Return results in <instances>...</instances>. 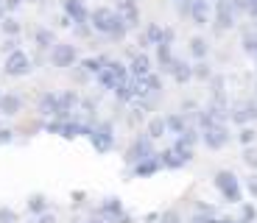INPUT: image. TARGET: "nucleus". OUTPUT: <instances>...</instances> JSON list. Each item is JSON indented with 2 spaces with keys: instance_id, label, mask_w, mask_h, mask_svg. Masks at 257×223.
<instances>
[{
  "instance_id": "nucleus-22",
  "label": "nucleus",
  "mask_w": 257,
  "mask_h": 223,
  "mask_svg": "<svg viewBox=\"0 0 257 223\" xmlns=\"http://www.w3.org/2000/svg\"><path fill=\"white\" fill-rule=\"evenodd\" d=\"M160 159H162V167H165V170H182V167L187 165V159L182 156L179 151H176L174 145H171V148H162V151H160Z\"/></svg>"
},
{
  "instance_id": "nucleus-44",
  "label": "nucleus",
  "mask_w": 257,
  "mask_h": 223,
  "mask_svg": "<svg viewBox=\"0 0 257 223\" xmlns=\"http://www.w3.org/2000/svg\"><path fill=\"white\" fill-rule=\"evenodd\" d=\"M243 187H246V192H249L251 198H257V170L251 173L249 178H246V184H243Z\"/></svg>"
},
{
  "instance_id": "nucleus-23",
  "label": "nucleus",
  "mask_w": 257,
  "mask_h": 223,
  "mask_svg": "<svg viewBox=\"0 0 257 223\" xmlns=\"http://www.w3.org/2000/svg\"><path fill=\"white\" fill-rule=\"evenodd\" d=\"M23 112V98L14 95V92H3V98H0V115L3 117H14Z\"/></svg>"
},
{
  "instance_id": "nucleus-8",
  "label": "nucleus",
  "mask_w": 257,
  "mask_h": 223,
  "mask_svg": "<svg viewBox=\"0 0 257 223\" xmlns=\"http://www.w3.org/2000/svg\"><path fill=\"white\" fill-rule=\"evenodd\" d=\"M31 70H34V64H31V59H28V53L23 51V48L6 56V64H3V73H6V76L23 78V76H28Z\"/></svg>"
},
{
  "instance_id": "nucleus-9",
  "label": "nucleus",
  "mask_w": 257,
  "mask_h": 223,
  "mask_svg": "<svg viewBox=\"0 0 257 223\" xmlns=\"http://www.w3.org/2000/svg\"><path fill=\"white\" fill-rule=\"evenodd\" d=\"M98 215L106 217L109 223H132V215H126V209H123V201H120L117 195L103 198L101 204H98Z\"/></svg>"
},
{
  "instance_id": "nucleus-26",
  "label": "nucleus",
  "mask_w": 257,
  "mask_h": 223,
  "mask_svg": "<svg viewBox=\"0 0 257 223\" xmlns=\"http://www.w3.org/2000/svg\"><path fill=\"white\" fill-rule=\"evenodd\" d=\"M140 84H143V98H160L162 95V76L157 70L151 76H146Z\"/></svg>"
},
{
  "instance_id": "nucleus-36",
  "label": "nucleus",
  "mask_w": 257,
  "mask_h": 223,
  "mask_svg": "<svg viewBox=\"0 0 257 223\" xmlns=\"http://www.w3.org/2000/svg\"><path fill=\"white\" fill-rule=\"evenodd\" d=\"M212 76H215V73H212V67L207 64V59L193 64V78H196V81H210Z\"/></svg>"
},
{
  "instance_id": "nucleus-39",
  "label": "nucleus",
  "mask_w": 257,
  "mask_h": 223,
  "mask_svg": "<svg viewBox=\"0 0 257 223\" xmlns=\"http://www.w3.org/2000/svg\"><path fill=\"white\" fill-rule=\"evenodd\" d=\"M190 223H221V215H204V212H193Z\"/></svg>"
},
{
  "instance_id": "nucleus-17",
  "label": "nucleus",
  "mask_w": 257,
  "mask_h": 223,
  "mask_svg": "<svg viewBox=\"0 0 257 223\" xmlns=\"http://www.w3.org/2000/svg\"><path fill=\"white\" fill-rule=\"evenodd\" d=\"M160 170H165V167H162V159H160V151L154 153V156H148V159H143L140 165H135L132 167V176L135 178H151V176H157V173Z\"/></svg>"
},
{
  "instance_id": "nucleus-3",
  "label": "nucleus",
  "mask_w": 257,
  "mask_h": 223,
  "mask_svg": "<svg viewBox=\"0 0 257 223\" xmlns=\"http://www.w3.org/2000/svg\"><path fill=\"white\" fill-rule=\"evenodd\" d=\"M212 184L215 190L221 192L226 204H240V198H243V184H240V178L235 176L232 170H218L212 176Z\"/></svg>"
},
{
  "instance_id": "nucleus-35",
  "label": "nucleus",
  "mask_w": 257,
  "mask_h": 223,
  "mask_svg": "<svg viewBox=\"0 0 257 223\" xmlns=\"http://www.w3.org/2000/svg\"><path fill=\"white\" fill-rule=\"evenodd\" d=\"M240 45H243V53H249L251 59H257V28L254 31H243Z\"/></svg>"
},
{
  "instance_id": "nucleus-18",
  "label": "nucleus",
  "mask_w": 257,
  "mask_h": 223,
  "mask_svg": "<svg viewBox=\"0 0 257 223\" xmlns=\"http://www.w3.org/2000/svg\"><path fill=\"white\" fill-rule=\"evenodd\" d=\"M115 9H117V14L126 20L128 28L140 26V6H137V0H115Z\"/></svg>"
},
{
  "instance_id": "nucleus-10",
  "label": "nucleus",
  "mask_w": 257,
  "mask_h": 223,
  "mask_svg": "<svg viewBox=\"0 0 257 223\" xmlns=\"http://www.w3.org/2000/svg\"><path fill=\"white\" fill-rule=\"evenodd\" d=\"M51 64L56 67V70H67V67H73V64H78V51L76 45L70 42H62V45H53L51 51Z\"/></svg>"
},
{
  "instance_id": "nucleus-31",
  "label": "nucleus",
  "mask_w": 257,
  "mask_h": 223,
  "mask_svg": "<svg viewBox=\"0 0 257 223\" xmlns=\"http://www.w3.org/2000/svg\"><path fill=\"white\" fill-rule=\"evenodd\" d=\"M0 31L6 34V37H20V34H23V23H20L14 14H3V20H0Z\"/></svg>"
},
{
  "instance_id": "nucleus-6",
  "label": "nucleus",
  "mask_w": 257,
  "mask_h": 223,
  "mask_svg": "<svg viewBox=\"0 0 257 223\" xmlns=\"http://www.w3.org/2000/svg\"><path fill=\"white\" fill-rule=\"evenodd\" d=\"M235 20H238V14H235L229 0H218L215 9H212V28H215V34L232 31L235 28Z\"/></svg>"
},
{
  "instance_id": "nucleus-15",
  "label": "nucleus",
  "mask_w": 257,
  "mask_h": 223,
  "mask_svg": "<svg viewBox=\"0 0 257 223\" xmlns=\"http://www.w3.org/2000/svg\"><path fill=\"white\" fill-rule=\"evenodd\" d=\"M117 103H135L137 98H143V84L137 78H128V81H120L115 89Z\"/></svg>"
},
{
  "instance_id": "nucleus-56",
  "label": "nucleus",
  "mask_w": 257,
  "mask_h": 223,
  "mask_svg": "<svg viewBox=\"0 0 257 223\" xmlns=\"http://www.w3.org/2000/svg\"><path fill=\"white\" fill-rule=\"evenodd\" d=\"M28 223H37V220H28Z\"/></svg>"
},
{
  "instance_id": "nucleus-20",
  "label": "nucleus",
  "mask_w": 257,
  "mask_h": 223,
  "mask_svg": "<svg viewBox=\"0 0 257 223\" xmlns=\"http://www.w3.org/2000/svg\"><path fill=\"white\" fill-rule=\"evenodd\" d=\"M168 76L174 78L176 84H190L193 81V64L185 59H174L171 67H168Z\"/></svg>"
},
{
  "instance_id": "nucleus-53",
  "label": "nucleus",
  "mask_w": 257,
  "mask_h": 223,
  "mask_svg": "<svg viewBox=\"0 0 257 223\" xmlns=\"http://www.w3.org/2000/svg\"><path fill=\"white\" fill-rule=\"evenodd\" d=\"M84 223H109L106 217H101V215H95V217H90V220H84Z\"/></svg>"
},
{
  "instance_id": "nucleus-32",
  "label": "nucleus",
  "mask_w": 257,
  "mask_h": 223,
  "mask_svg": "<svg viewBox=\"0 0 257 223\" xmlns=\"http://www.w3.org/2000/svg\"><path fill=\"white\" fill-rule=\"evenodd\" d=\"M28 212H31L34 217H39V215H45L48 212V198L42 195V192H34V195H28Z\"/></svg>"
},
{
  "instance_id": "nucleus-52",
  "label": "nucleus",
  "mask_w": 257,
  "mask_h": 223,
  "mask_svg": "<svg viewBox=\"0 0 257 223\" xmlns=\"http://www.w3.org/2000/svg\"><path fill=\"white\" fill-rule=\"evenodd\" d=\"M193 109H199V106H196V101H185V103H182V112H185V115H187V112H193Z\"/></svg>"
},
{
  "instance_id": "nucleus-14",
  "label": "nucleus",
  "mask_w": 257,
  "mask_h": 223,
  "mask_svg": "<svg viewBox=\"0 0 257 223\" xmlns=\"http://www.w3.org/2000/svg\"><path fill=\"white\" fill-rule=\"evenodd\" d=\"M106 59L109 56H87L78 62V81H90V78H95L98 73L106 67Z\"/></svg>"
},
{
  "instance_id": "nucleus-49",
  "label": "nucleus",
  "mask_w": 257,
  "mask_h": 223,
  "mask_svg": "<svg viewBox=\"0 0 257 223\" xmlns=\"http://www.w3.org/2000/svg\"><path fill=\"white\" fill-rule=\"evenodd\" d=\"M37 223H59V217L53 215V212H45V215H39V217H34Z\"/></svg>"
},
{
  "instance_id": "nucleus-34",
  "label": "nucleus",
  "mask_w": 257,
  "mask_h": 223,
  "mask_svg": "<svg viewBox=\"0 0 257 223\" xmlns=\"http://www.w3.org/2000/svg\"><path fill=\"white\" fill-rule=\"evenodd\" d=\"M235 140H238L243 148L254 145V142H257V128L251 126V123H249V126H238V134H235Z\"/></svg>"
},
{
  "instance_id": "nucleus-25",
  "label": "nucleus",
  "mask_w": 257,
  "mask_h": 223,
  "mask_svg": "<svg viewBox=\"0 0 257 223\" xmlns=\"http://www.w3.org/2000/svg\"><path fill=\"white\" fill-rule=\"evenodd\" d=\"M174 45H168V42H160L154 48V62H157V67L160 70H165L168 73V67H171V62H174Z\"/></svg>"
},
{
  "instance_id": "nucleus-40",
  "label": "nucleus",
  "mask_w": 257,
  "mask_h": 223,
  "mask_svg": "<svg viewBox=\"0 0 257 223\" xmlns=\"http://www.w3.org/2000/svg\"><path fill=\"white\" fill-rule=\"evenodd\" d=\"M78 109H84V115L92 117L98 112V101H95V98H81V106H78Z\"/></svg>"
},
{
  "instance_id": "nucleus-43",
  "label": "nucleus",
  "mask_w": 257,
  "mask_h": 223,
  "mask_svg": "<svg viewBox=\"0 0 257 223\" xmlns=\"http://www.w3.org/2000/svg\"><path fill=\"white\" fill-rule=\"evenodd\" d=\"M193 212H204V215H218V209L212 204H204V201H196L193 204Z\"/></svg>"
},
{
  "instance_id": "nucleus-50",
  "label": "nucleus",
  "mask_w": 257,
  "mask_h": 223,
  "mask_svg": "<svg viewBox=\"0 0 257 223\" xmlns=\"http://www.w3.org/2000/svg\"><path fill=\"white\" fill-rule=\"evenodd\" d=\"M162 42H168V45L176 42V31H174V28H165V34H162Z\"/></svg>"
},
{
  "instance_id": "nucleus-16",
  "label": "nucleus",
  "mask_w": 257,
  "mask_h": 223,
  "mask_svg": "<svg viewBox=\"0 0 257 223\" xmlns=\"http://www.w3.org/2000/svg\"><path fill=\"white\" fill-rule=\"evenodd\" d=\"M128 70H132V78L143 81L146 76L154 73V67H151V56H148V53H132V56H128Z\"/></svg>"
},
{
  "instance_id": "nucleus-47",
  "label": "nucleus",
  "mask_w": 257,
  "mask_h": 223,
  "mask_svg": "<svg viewBox=\"0 0 257 223\" xmlns=\"http://www.w3.org/2000/svg\"><path fill=\"white\" fill-rule=\"evenodd\" d=\"M235 14H249V0H229Z\"/></svg>"
},
{
  "instance_id": "nucleus-38",
  "label": "nucleus",
  "mask_w": 257,
  "mask_h": 223,
  "mask_svg": "<svg viewBox=\"0 0 257 223\" xmlns=\"http://www.w3.org/2000/svg\"><path fill=\"white\" fill-rule=\"evenodd\" d=\"M243 165L251 167V170H257V148L254 145L243 148Z\"/></svg>"
},
{
  "instance_id": "nucleus-57",
  "label": "nucleus",
  "mask_w": 257,
  "mask_h": 223,
  "mask_svg": "<svg viewBox=\"0 0 257 223\" xmlns=\"http://www.w3.org/2000/svg\"><path fill=\"white\" fill-rule=\"evenodd\" d=\"M0 98H3V92H0Z\"/></svg>"
},
{
  "instance_id": "nucleus-21",
  "label": "nucleus",
  "mask_w": 257,
  "mask_h": 223,
  "mask_svg": "<svg viewBox=\"0 0 257 223\" xmlns=\"http://www.w3.org/2000/svg\"><path fill=\"white\" fill-rule=\"evenodd\" d=\"M37 112L42 117H56L59 112V92H42L37 98Z\"/></svg>"
},
{
  "instance_id": "nucleus-45",
  "label": "nucleus",
  "mask_w": 257,
  "mask_h": 223,
  "mask_svg": "<svg viewBox=\"0 0 257 223\" xmlns=\"http://www.w3.org/2000/svg\"><path fill=\"white\" fill-rule=\"evenodd\" d=\"M23 3H26V0H3L0 6H3V12H6V14H14L20 6H23Z\"/></svg>"
},
{
  "instance_id": "nucleus-5",
  "label": "nucleus",
  "mask_w": 257,
  "mask_h": 223,
  "mask_svg": "<svg viewBox=\"0 0 257 223\" xmlns=\"http://www.w3.org/2000/svg\"><path fill=\"white\" fill-rule=\"evenodd\" d=\"M157 153V148H154V140L148 137V134H140V137H135V142L126 148V165L128 167H135V165H140L143 159H148V156H154Z\"/></svg>"
},
{
  "instance_id": "nucleus-48",
  "label": "nucleus",
  "mask_w": 257,
  "mask_h": 223,
  "mask_svg": "<svg viewBox=\"0 0 257 223\" xmlns=\"http://www.w3.org/2000/svg\"><path fill=\"white\" fill-rule=\"evenodd\" d=\"M9 142H14V131L12 128H3L0 131V145H9Z\"/></svg>"
},
{
  "instance_id": "nucleus-7",
  "label": "nucleus",
  "mask_w": 257,
  "mask_h": 223,
  "mask_svg": "<svg viewBox=\"0 0 257 223\" xmlns=\"http://www.w3.org/2000/svg\"><path fill=\"white\" fill-rule=\"evenodd\" d=\"M87 140L92 142V148H95L98 153H109L112 148H115V126H112V123H95V126H92V134Z\"/></svg>"
},
{
  "instance_id": "nucleus-42",
  "label": "nucleus",
  "mask_w": 257,
  "mask_h": 223,
  "mask_svg": "<svg viewBox=\"0 0 257 223\" xmlns=\"http://www.w3.org/2000/svg\"><path fill=\"white\" fill-rule=\"evenodd\" d=\"M0 48H3V53H14V51H20V37H6V42L0 45Z\"/></svg>"
},
{
  "instance_id": "nucleus-37",
  "label": "nucleus",
  "mask_w": 257,
  "mask_h": 223,
  "mask_svg": "<svg viewBox=\"0 0 257 223\" xmlns=\"http://www.w3.org/2000/svg\"><path fill=\"white\" fill-rule=\"evenodd\" d=\"M238 220H240V223H254V220H257V206H254V204H240Z\"/></svg>"
},
{
  "instance_id": "nucleus-2",
  "label": "nucleus",
  "mask_w": 257,
  "mask_h": 223,
  "mask_svg": "<svg viewBox=\"0 0 257 223\" xmlns=\"http://www.w3.org/2000/svg\"><path fill=\"white\" fill-rule=\"evenodd\" d=\"M132 78V70H128V64L120 62V59H106V67L95 76L98 87L106 89V92H115L117 84L120 81H128Z\"/></svg>"
},
{
  "instance_id": "nucleus-24",
  "label": "nucleus",
  "mask_w": 257,
  "mask_h": 223,
  "mask_svg": "<svg viewBox=\"0 0 257 223\" xmlns=\"http://www.w3.org/2000/svg\"><path fill=\"white\" fill-rule=\"evenodd\" d=\"M162 34H165V28H162L160 23H148L143 37H140V45L143 48H157V45L162 42Z\"/></svg>"
},
{
  "instance_id": "nucleus-30",
  "label": "nucleus",
  "mask_w": 257,
  "mask_h": 223,
  "mask_svg": "<svg viewBox=\"0 0 257 223\" xmlns=\"http://www.w3.org/2000/svg\"><path fill=\"white\" fill-rule=\"evenodd\" d=\"M146 134L148 137H151V140H162V137H165L168 134V123H165V117H151V120H148V126H146Z\"/></svg>"
},
{
  "instance_id": "nucleus-12",
  "label": "nucleus",
  "mask_w": 257,
  "mask_h": 223,
  "mask_svg": "<svg viewBox=\"0 0 257 223\" xmlns=\"http://www.w3.org/2000/svg\"><path fill=\"white\" fill-rule=\"evenodd\" d=\"M229 120L235 126H249L257 120V101H240L235 106H229Z\"/></svg>"
},
{
  "instance_id": "nucleus-55",
  "label": "nucleus",
  "mask_w": 257,
  "mask_h": 223,
  "mask_svg": "<svg viewBox=\"0 0 257 223\" xmlns=\"http://www.w3.org/2000/svg\"><path fill=\"white\" fill-rule=\"evenodd\" d=\"M26 3H37V0H26Z\"/></svg>"
},
{
  "instance_id": "nucleus-46",
  "label": "nucleus",
  "mask_w": 257,
  "mask_h": 223,
  "mask_svg": "<svg viewBox=\"0 0 257 223\" xmlns=\"http://www.w3.org/2000/svg\"><path fill=\"white\" fill-rule=\"evenodd\" d=\"M160 223H182V217H179V212H176V209H165Z\"/></svg>"
},
{
  "instance_id": "nucleus-13",
  "label": "nucleus",
  "mask_w": 257,
  "mask_h": 223,
  "mask_svg": "<svg viewBox=\"0 0 257 223\" xmlns=\"http://www.w3.org/2000/svg\"><path fill=\"white\" fill-rule=\"evenodd\" d=\"M212 9H215V3H210V0H193V9H190V23L196 28H204L212 23Z\"/></svg>"
},
{
  "instance_id": "nucleus-27",
  "label": "nucleus",
  "mask_w": 257,
  "mask_h": 223,
  "mask_svg": "<svg viewBox=\"0 0 257 223\" xmlns=\"http://www.w3.org/2000/svg\"><path fill=\"white\" fill-rule=\"evenodd\" d=\"M187 51H190V56L196 59V62H201V59H207V53H210V42H207L204 37H190L187 39Z\"/></svg>"
},
{
  "instance_id": "nucleus-54",
  "label": "nucleus",
  "mask_w": 257,
  "mask_h": 223,
  "mask_svg": "<svg viewBox=\"0 0 257 223\" xmlns=\"http://www.w3.org/2000/svg\"><path fill=\"white\" fill-rule=\"evenodd\" d=\"M3 128H6V126H3V123H0V131H3Z\"/></svg>"
},
{
  "instance_id": "nucleus-4",
  "label": "nucleus",
  "mask_w": 257,
  "mask_h": 223,
  "mask_svg": "<svg viewBox=\"0 0 257 223\" xmlns=\"http://www.w3.org/2000/svg\"><path fill=\"white\" fill-rule=\"evenodd\" d=\"M92 126L95 123H78V120H48L42 123V128H45L48 134H59V137H64V140H76V137H90L92 134Z\"/></svg>"
},
{
  "instance_id": "nucleus-29",
  "label": "nucleus",
  "mask_w": 257,
  "mask_h": 223,
  "mask_svg": "<svg viewBox=\"0 0 257 223\" xmlns=\"http://www.w3.org/2000/svg\"><path fill=\"white\" fill-rule=\"evenodd\" d=\"M165 123H168V134H176V137L187 128L185 112H171V115H165Z\"/></svg>"
},
{
  "instance_id": "nucleus-11",
  "label": "nucleus",
  "mask_w": 257,
  "mask_h": 223,
  "mask_svg": "<svg viewBox=\"0 0 257 223\" xmlns=\"http://www.w3.org/2000/svg\"><path fill=\"white\" fill-rule=\"evenodd\" d=\"M229 140H232V134H229V126H226V123H215V126L201 131V142H204L210 151H221Z\"/></svg>"
},
{
  "instance_id": "nucleus-41",
  "label": "nucleus",
  "mask_w": 257,
  "mask_h": 223,
  "mask_svg": "<svg viewBox=\"0 0 257 223\" xmlns=\"http://www.w3.org/2000/svg\"><path fill=\"white\" fill-rule=\"evenodd\" d=\"M0 223H20L17 212L9 209V206H0Z\"/></svg>"
},
{
  "instance_id": "nucleus-51",
  "label": "nucleus",
  "mask_w": 257,
  "mask_h": 223,
  "mask_svg": "<svg viewBox=\"0 0 257 223\" xmlns=\"http://www.w3.org/2000/svg\"><path fill=\"white\" fill-rule=\"evenodd\" d=\"M143 220H146V223H160V220H162V212H148Z\"/></svg>"
},
{
  "instance_id": "nucleus-33",
  "label": "nucleus",
  "mask_w": 257,
  "mask_h": 223,
  "mask_svg": "<svg viewBox=\"0 0 257 223\" xmlns=\"http://www.w3.org/2000/svg\"><path fill=\"white\" fill-rule=\"evenodd\" d=\"M174 140H179L182 145H187V148H196L201 142V128L199 126H187L179 137H174Z\"/></svg>"
},
{
  "instance_id": "nucleus-1",
  "label": "nucleus",
  "mask_w": 257,
  "mask_h": 223,
  "mask_svg": "<svg viewBox=\"0 0 257 223\" xmlns=\"http://www.w3.org/2000/svg\"><path fill=\"white\" fill-rule=\"evenodd\" d=\"M90 26H92V31H95V34H103V37L112 39V42H123V39H126V34L132 31V28L126 26V20L117 14V9H109V6L92 9Z\"/></svg>"
},
{
  "instance_id": "nucleus-19",
  "label": "nucleus",
  "mask_w": 257,
  "mask_h": 223,
  "mask_svg": "<svg viewBox=\"0 0 257 223\" xmlns=\"http://www.w3.org/2000/svg\"><path fill=\"white\" fill-rule=\"evenodd\" d=\"M62 12L70 14L73 23H90V9H87V0H62Z\"/></svg>"
},
{
  "instance_id": "nucleus-28",
  "label": "nucleus",
  "mask_w": 257,
  "mask_h": 223,
  "mask_svg": "<svg viewBox=\"0 0 257 223\" xmlns=\"http://www.w3.org/2000/svg\"><path fill=\"white\" fill-rule=\"evenodd\" d=\"M34 42H37L39 51H53V45H56V34L51 28H37L34 31Z\"/></svg>"
}]
</instances>
